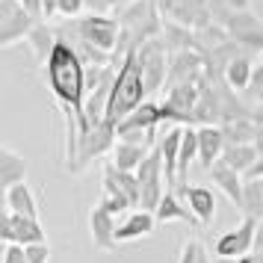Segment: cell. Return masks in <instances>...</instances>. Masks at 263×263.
Returning a JSON list of instances; mask_svg holds the SVG:
<instances>
[{
  "label": "cell",
  "mask_w": 263,
  "mask_h": 263,
  "mask_svg": "<svg viewBox=\"0 0 263 263\" xmlns=\"http://www.w3.org/2000/svg\"><path fill=\"white\" fill-rule=\"evenodd\" d=\"M45 68V83H48L53 101L60 104L62 116H71L80 124V133L92 127V121L86 116V98H89V65L83 57L74 50L68 39H57V45L50 50ZM77 133V136H80Z\"/></svg>",
  "instance_id": "obj_1"
},
{
  "label": "cell",
  "mask_w": 263,
  "mask_h": 263,
  "mask_svg": "<svg viewBox=\"0 0 263 263\" xmlns=\"http://www.w3.org/2000/svg\"><path fill=\"white\" fill-rule=\"evenodd\" d=\"M145 95H148L145 74H142V65H139V57L133 50L119 65V74H116V83H112V92H109V101H107L104 121H109L112 127H119L130 112H136L145 104Z\"/></svg>",
  "instance_id": "obj_2"
},
{
  "label": "cell",
  "mask_w": 263,
  "mask_h": 263,
  "mask_svg": "<svg viewBox=\"0 0 263 263\" xmlns=\"http://www.w3.org/2000/svg\"><path fill=\"white\" fill-rule=\"evenodd\" d=\"M62 33V39H68L74 48H89V50H98V53H107V57H116V48H119V36H121V27H119V18H109V15H83L77 21H68Z\"/></svg>",
  "instance_id": "obj_3"
},
{
  "label": "cell",
  "mask_w": 263,
  "mask_h": 263,
  "mask_svg": "<svg viewBox=\"0 0 263 263\" xmlns=\"http://www.w3.org/2000/svg\"><path fill=\"white\" fill-rule=\"evenodd\" d=\"M39 21L42 18H36L21 0H0V48H12L21 39L27 42Z\"/></svg>",
  "instance_id": "obj_4"
},
{
  "label": "cell",
  "mask_w": 263,
  "mask_h": 263,
  "mask_svg": "<svg viewBox=\"0 0 263 263\" xmlns=\"http://www.w3.org/2000/svg\"><path fill=\"white\" fill-rule=\"evenodd\" d=\"M136 178H139V190H142V201H139V210H148L154 213L163 195H166V166H163V154L154 145V151L148 154L142 166L136 168Z\"/></svg>",
  "instance_id": "obj_5"
},
{
  "label": "cell",
  "mask_w": 263,
  "mask_h": 263,
  "mask_svg": "<svg viewBox=\"0 0 263 263\" xmlns=\"http://www.w3.org/2000/svg\"><path fill=\"white\" fill-rule=\"evenodd\" d=\"M116 142H119V136H116V127H112L109 121H104V119L92 121V127L77 136V160H74L71 172H74V175H77V172H83L95 157L112 151Z\"/></svg>",
  "instance_id": "obj_6"
},
{
  "label": "cell",
  "mask_w": 263,
  "mask_h": 263,
  "mask_svg": "<svg viewBox=\"0 0 263 263\" xmlns=\"http://www.w3.org/2000/svg\"><path fill=\"white\" fill-rule=\"evenodd\" d=\"M257 228H260V222H257V219L242 216V222H239L237 228L225 231L222 237L216 239V246H213L216 257H225V260H239V257L251 254L254 242H257Z\"/></svg>",
  "instance_id": "obj_7"
},
{
  "label": "cell",
  "mask_w": 263,
  "mask_h": 263,
  "mask_svg": "<svg viewBox=\"0 0 263 263\" xmlns=\"http://www.w3.org/2000/svg\"><path fill=\"white\" fill-rule=\"evenodd\" d=\"M136 57H139V65H142V74H145V89L151 95L168 80V62H172L168 60V48L163 45V39H151L136 50Z\"/></svg>",
  "instance_id": "obj_8"
},
{
  "label": "cell",
  "mask_w": 263,
  "mask_h": 263,
  "mask_svg": "<svg viewBox=\"0 0 263 263\" xmlns=\"http://www.w3.org/2000/svg\"><path fill=\"white\" fill-rule=\"evenodd\" d=\"M0 239L3 242H18V246H39V242H48V234H45L39 219L6 213L3 225H0Z\"/></svg>",
  "instance_id": "obj_9"
},
{
  "label": "cell",
  "mask_w": 263,
  "mask_h": 263,
  "mask_svg": "<svg viewBox=\"0 0 263 263\" xmlns=\"http://www.w3.org/2000/svg\"><path fill=\"white\" fill-rule=\"evenodd\" d=\"M116 231H119L116 216L109 213L104 204H95V207L89 210V234H92L95 249H101V251H112L116 249V246H119Z\"/></svg>",
  "instance_id": "obj_10"
},
{
  "label": "cell",
  "mask_w": 263,
  "mask_h": 263,
  "mask_svg": "<svg viewBox=\"0 0 263 263\" xmlns=\"http://www.w3.org/2000/svg\"><path fill=\"white\" fill-rule=\"evenodd\" d=\"M204 71V60L198 50H180V53H172V62H168V80L166 86H183V83H198V77Z\"/></svg>",
  "instance_id": "obj_11"
},
{
  "label": "cell",
  "mask_w": 263,
  "mask_h": 263,
  "mask_svg": "<svg viewBox=\"0 0 263 263\" xmlns=\"http://www.w3.org/2000/svg\"><path fill=\"white\" fill-rule=\"evenodd\" d=\"M225 148H228V139L222 127H216V124H201L198 127V160H201V166L207 172L225 157Z\"/></svg>",
  "instance_id": "obj_12"
},
{
  "label": "cell",
  "mask_w": 263,
  "mask_h": 263,
  "mask_svg": "<svg viewBox=\"0 0 263 263\" xmlns=\"http://www.w3.org/2000/svg\"><path fill=\"white\" fill-rule=\"evenodd\" d=\"M210 180H213L216 190H222L228 195V201L237 204L239 210H242V198H246V180L239 175L234 166H228L225 160H219L213 168H210Z\"/></svg>",
  "instance_id": "obj_13"
},
{
  "label": "cell",
  "mask_w": 263,
  "mask_h": 263,
  "mask_svg": "<svg viewBox=\"0 0 263 263\" xmlns=\"http://www.w3.org/2000/svg\"><path fill=\"white\" fill-rule=\"evenodd\" d=\"M180 195L186 198V207L192 210V216L198 219V225H213L216 219V195L210 186L192 183L186 190H180Z\"/></svg>",
  "instance_id": "obj_14"
},
{
  "label": "cell",
  "mask_w": 263,
  "mask_h": 263,
  "mask_svg": "<svg viewBox=\"0 0 263 263\" xmlns=\"http://www.w3.org/2000/svg\"><path fill=\"white\" fill-rule=\"evenodd\" d=\"M157 225V216L148 213V210H130L119 222V231H116V239L119 242H133V239L151 237V231Z\"/></svg>",
  "instance_id": "obj_15"
},
{
  "label": "cell",
  "mask_w": 263,
  "mask_h": 263,
  "mask_svg": "<svg viewBox=\"0 0 263 263\" xmlns=\"http://www.w3.org/2000/svg\"><path fill=\"white\" fill-rule=\"evenodd\" d=\"M180 142H183V127H172V130H166V136L157 142L160 154H163V166H166V186H175V183H178Z\"/></svg>",
  "instance_id": "obj_16"
},
{
  "label": "cell",
  "mask_w": 263,
  "mask_h": 263,
  "mask_svg": "<svg viewBox=\"0 0 263 263\" xmlns=\"http://www.w3.org/2000/svg\"><path fill=\"white\" fill-rule=\"evenodd\" d=\"M151 151H154L151 145L124 142V139H119V142H116V148H112V166L121 168V172H136V168L148 160V154H151Z\"/></svg>",
  "instance_id": "obj_17"
},
{
  "label": "cell",
  "mask_w": 263,
  "mask_h": 263,
  "mask_svg": "<svg viewBox=\"0 0 263 263\" xmlns=\"http://www.w3.org/2000/svg\"><path fill=\"white\" fill-rule=\"evenodd\" d=\"M27 178V160L18 151H12L9 145L0 148V186L12 190L15 183H24Z\"/></svg>",
  "instance_id": "obj_18"
},
{
  "label": "cell",
  "mask_w": 263,
  "mask_h": 263,
  "mask_svg": "<svg viewBox=\"0 0 263 263\" xmlns=\"http://www.w3.org/2000/svg\"><path fill=\"white\" fill-rule=\"evenodd\" d=\"M225 83L228 89H234V92H242V89H249L254 83V65L246 53H237L234 60L225 65Z\"/></svg>",
  "instance_id": "obj_19"
},
{
  "label": "cell",
  "mask_w": 263,
  "mask_h": 263,
  "mask_svg": "<svg viewBox=\"0 0 263 263\" xmlns=\"http://www.w3.org/2000/svg\"><path fill=\"white\" fill-rule=\"evenodd\" d=\"M6 207L9 213H18V216H30V219H39V201L33 190L24 183H15L12 190H6Z\"/></svg>",
  "instance_id": "obj_20"
},
{
  "label": "cell",
  "mask_w": 263,
  "mask_h": 263,
  "mask_svg": "<svg viewBox=\"0 0 263 263\" xmlns=\"http://www.w3.org/2000/svg\"><path fill=\"white\" fill-rule=\"evenodd\" d=\"M57 39H60V33H53L48 27V21H39L36 30L27 36V48L33 50V57H36L39 65H45L50 57V50H53V45H57Z\"/></svg>",
  "instance_id": "obj_21"
},
{
  "label": "cell",
  "mask_w": 263,
  "mask_h": 263,
  "mask_svg": "<svg viewBox=\"0 0 263 263\" xmlns=\"http://www.w3.org/2000/svg\"><path fill=\"white\" fill-rule=\"evenodd\" d=\"M154 216H157L160 225H168V222H190V225H195V222H198V219L192 216L190 207L180 204V198L175 192H166V195H163V201H160V207L154 210Z\"/></svg>",
  "instance_id": "obj_22"
},
{
  "label": "cell",
  "mask_w": 263,
  "mask_h": 263,
  "mask_svg": "<svg viewBox=\"0 0 263 263\" xmlns=\"http://www.w3.org/2000/svg\"><path fill=\"white\" fill-rule=\"evenodd\" d=\"M195 157H198V130H195V127H183V142H180V160H178V183H180V190L190 186L186 178H190V166H192Z\"/></svg>",
  "instance_id": "obj_23"
},
{
  "label": "cell",
  "mask_w": 263,
  "mask_h": 263,
  "mask_svg": "<svg viewBox=\"0 0 263 263\" xmlns=\"http://www.w3.org/2000/svg\"><path fill=\"white\" fill-rule=\"evenodd\" d=\"M222 160H225L228 166L237 168L239 175H249L251 168H254V163L260 160V151L254 145H228Z\"/></svg>",
  "instance_id": "obj_24"
},
{
  "label": "cell",
  "mask_w": 263,
  "mask_h": 263,
  "mask_svg": "<svg viewBox=\"0 0 263 263\" xmlns=\"http://www.w3.org/2000/svg\"><path fill=\"white\" fill-rule=\"evenodd\" d=\"M242 213L263 222V178L246 180V198H242Z\"/></svg>",
  "instance_id": "obj_25"
},
{
  "label": "cell",
  "mask_w": 263,
  "mask_h": 263,
  "mask_svg": "<svg viewBox=\"0 0 263 263\" xmlns=\"http://www.w3.org/2000/svg\"><path fill=\"white\" fill-rule=\"evenodd\" d=\"M0 263H30L27 260V249L24 246H18V242H3Z\"/></svg>",
  "instance_id": "obj_26"
},
{
  "label": "cell",
  "mask_w": 263,
  "mask_h": 263,
  "mask_svg": "<svg viewBox=\"0 0 263 263\" xmlns=\"http://www.w3.org/2000/svg\"><path fill=\"white\" fill-rule=\"evenodd\" d=\"M83 9H86V0H60V15L65 21L83 18Z\"/></svg>",
  "instance_id": "obj_27"
},
{
  "label": "cell",
  "mask_w": 263,
  "mask_h": 263,
  "mask_svg": "<svg viewBox=\"0 0 263 263\" xmlns=\"http://www.w3.org/2000/svg\"><path fill=\"white\" fill-rule=\"evenodd\" d=\"M201 249H204V246L198 242V239H190V242H183L178 263H198V254H201Z\"/></svg>",
  "instance_id": "obj_28"
},
{
  "label": "cell",
  "mask_w": 263,
  "mask_h": 263,
  "mask_svg": "<svg viewBox=\"0 0 263 263\" xmlns=\"http://www.w3.org/2000/svg\"><path fill=\"white\" fill-rule=\"evenodd\" d=\"M24 249H27V260H30V263H48L50 260V246H48V242L24 246Z\"/></svg>",
  "instance_id": "obj_29"
},
{
  "label": "cell",
  "mask_w": 263,
  "mask_h": 263,
  "mask_svg": "<svg viewBox=\"0 0 263 263\" xmlns=\"http://www.w3.org/2000/svg\"><path fill=\"white\" fill-rule=\"evenodd\" d=\"M42 18L45 21L60 18V0H42Z\"/></svg>",
  "instance_id": "obj_30"
},
{
  "label": "cell",
  "mask_w": 263,
  "mask_h": 263,
  "mask_svg": "<svg viewBox=\"0 0 263 263\" xmlns=\"http://www.w3.org/2000/svg\"><path fill=\"white\" fill-rule=\"evenodd\" d=\"M86 9H89L92 15H109L112 12L109 0H86Z\"/></svg>",
  "instance_id": "obj_31"
},
{
  "label": "cell",
  "mask_w": 263,
  "mask_h": 263,
  "mask_svg": "<svg viewBox=\"0 0 263 263\" xmlns=\"http://www.w3.org/2000/svg\"><path fill=\"white\" fill-rule=\"evenodd\" d=\"M231 12H251V0H225Z\"/></svg>",
  "instance_id": "obj_32"
},
{
  "label": "cell",
  "mask_w": 263,
  "mask_h": 263,
  "mask_svg": "<svg viewBox=\"0 0 263 263\" xmlns=\"http://www.w3.org/2000/svg\"><path fill=\"white\" fill-rule=\"evenodd\" d=\"M254 249H257V257L263 260V222H260V228H257V242H254Z\"/></svg>",
  "instance_id": "obj_33"
},
{
  "label": "cell",
  "mask_w": 263,
  "mask_h": 263,
  "mask_svg": "<svg viewBox=\"0 0 263 263\" xmlns=\"http://www.w3.org/2000/svg\"><path fill=\"white\" fill-rule=\"evenodd\" d=\"M216 263H237V260H225V257H219V260H216Z\"/></svg>",
  "instance_id": "obj_34"
}]
</instances>
